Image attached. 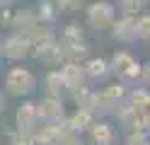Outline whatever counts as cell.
<instances>
[{
  "label": "cell",
  "mask_w": 150,
  "mask_h": 145,
  "mask_svg": "<svg viewBox=\"0 0 150 145\" xmlns=\"http://www.w3.org/2000/svg\"><path fill=\"white\" fill-rule=\"evenodd\" d=\"M36 90V75L24 65H12L5 73V92L12 97H27Z\"/></svg>",
  "instance_id": "cell-1"
},
{
  "label": "cell",
  "mask_w": 150,
  "mask_h": 145,
  "mask_svg": "<svg viewBox=\"0 0 150 145\" xmlns=\"http://www.w3.org/2000/svg\"><path fill=\"white\" fill-rule=\"evenodd\" d=\"M58 44H61V51H63V56L68 58V61H78V58L87 51L85 34H82V29L78 24H68V27H65L61 32Z\"/></svg>",
  "instance_id": "cell-2"
},
{
  "label": "cell",
  "mask_w": 150,
  "mask_h": 145,
  "mask_svg": "<svg viewBox=\"0 0 150 145\" xmlns=\"http://www.w3.org/2000/svg\"><path fill=\"white\" fill-rule=\"evenodd\" d=\"M32 53V44H29V34H22V32H15V34H7L3 41H0V56L10 63H17L27 58Z\"/></svg>",
  "instance_id": "cell-3"
},
{
  "label": "cell",
  "mask_w": 150,
  "mask_h": 145,
  "mask_svg": "<svg viewBox=\"0 0 150 145\" xmlns=\"http://www.w3.org/2000/svg\"><path fill=\"white\" fill-rule=\"evenodd\" d=\"M85 19L87 27L92 29H111V24L116 22V7L107 3V0H99V3H90L85 10Z\"/></svg>",
  "instance_id": "cell-4"
},
{
  "label": "cell",
  "mask_w": 150,
  "mask_h": 145,
  "mask_svg": "<svg viewBox=\"0 0 150 145\" xmlns=\"http://www.w3.org/2000/svg\"><path fill=\"white\" fill-rule=\"evenodd\" d=\"M111 70L119 75L121 82H133L136 77H140V65L133 56H128L126 51H116L111 56Z\"/></svg>",
  "instance_id": "cell-5"
},
{
  "label": "cell",
  "mask_w": 150,
  "mask_h": 145,
  "mask_svg": "<svg viewBox=\"0 0 150 145\" xmlns=\"http://www.w3.org/2000/svg\"><path fill=\"white\" fill-rule=\"evenodd\" d=\"M61 77H63L65 90H70V92H78L82 87H87V80H90L85 65H80L78 61H68L65 65H61Z\"/></svg>",
  "instance_id": "cell-6"
},
{
  "label": "cell",
  "mask_w": 150,
  "mask_h": 145,
  "mask_svg": "<svg viewBox=\"0 0 150 145\" xmlns=\"http://www.w3.org/2000/svg\"><path fill=\"white\" fill-rule=\"evenodd\" d=\"M111 39L119 44H133L138 39V17L136 15H124L111 24Z\"/></svg>",
  "instance_id": "cell-7"
},
{
  "label": "cell",
  "mask_w": 150,
  "mask_h": 145,
  "mask_svg": "<svg viewBox=\"0 0 150 145\" xmlns=\"http://www.w3.org/2000/svg\"><path fill=\"white\" fill-rule=\"evenodd\" d=\"M15 121H17V131L20 133H34L36 126H39V109H36V104L34 102H22L17 106Z\"/></svg>",
  "instance_id": "cell-8"
},
{
  "label": "cell",
  "mask_w": 150,
  "mask_h": 145,
  "mask_svg": "<svg viewBox=\"0 0 150 145\" xmlns=\"http://www.w3.org/2000/svg\"><path fill=\"white\" fill-rule=\"evenodd\" d=\"M36 109H39V121H44V123H58V121H63V114H65L61 97H51V94H46L36 104Z\"/></svg>",
  "instance_id": "cell-9"
},
{
  "label": "cell",
  "mask_w": 150,
  "mask_h": 145,
  "mask_svg": "<svg viewBox=\"0 0 150 145\" xmlns=\"http://www.w3.org/2000/svg\"><path fill=\"white\" fill-rule=\"evenodd\" d=\"M121 99H124V85H121V82L109 85L102 92H97V111H99V106H104V109H114V106H119Z\"/></svg>",
  "instance_id": "cell-10"
},
{
  "label": "cell",
  "mask_w": 150,
  "mask_h": 145,
  "mask_svg": "<svg viewBox=\"0 0 150 145\" xmlns=\"http://www.w3.org/2000/svg\"><path fill=\"white\" fill-rule=\"evenodd\" d=\"M90 140H92V145H111L114 143V128L107 121H92L90 123Z\"/></svg>",
  "instance_id": "cell-11"
},
{
  "label": "cell",
  "mask_w": 150,
  "mask_h": 145,
  "mask_svg": "<svg viewBox=\"0 0 150 145\" xmlns=\"http://www.w3.org/2000/svg\"><path fill=\"white\" fill-rule=\"evenodd\" d=\"M85 70L90 80H104V77L111 73V65L104 61V58H90L85 63Z\"/></svg>",
  "instance_id": "cell-12"
},
{
  "label": "cell",
  "mask_w": 150,
  "mask_h": 145,
  "mask_svg": "<svg viewBox=\"0 0 150 145\" xmlns=\"http://www.w3.org/2000/svg\"><path fill=\"white\" fill-rule=\"evenodd\" d=\"M63 90H65V85H63L61 70H51L49 75H46V94H51V97H61Z\"/></svg>",
  "instance_id": "cell-13"
},
{
  "label": "cell",
  "mask_w": 150,
  "mask_h": 145,
  "mask_svg": "<svg viewBox=\"0 0 150 145\" xmlns=\"http://www.w3.org/2000/svg\"><path fill=\"white\" fill-rule=\"evenodd\" d=\"M68 123H70V128L78 133V131H82V128H90V123H92V111H87V109H78L70 119H68Z\"/></svg>",
  "instance_id": "cell-14"
},
{
  "label": "cell",
  "mask_w": 150,
  "mask_h": 145,
  "mask_svg": "<svg viewBox=\"0 0 150 145\" xmlns=\"http://www.w3.org/2000/svg\"><path fill=\"white\" fill-rule=\"evenodd\" d=\"M148 5V0H119V10L124 15H138Z\"/></svg>",
  "instance_id": "cell-15"
},
{
  "label": "cell",
  "mask_w": 150,
  "mask_h": 145,
  "mask_svg": "<svg viewBox=\"0 0 150 145\" xmlns=\"http://www.w3.org/2000/svg\"><path fill=\"white\" fill-rule=\"evenodd\" d=\"M138 39H150V15L138 17Z\"/></svg>",
  "instance_id": "cell-16"
},
{
  "label": "cell",
  "mask_w": 150,
  "mask_h": 145,
  "mask_svg": "<svg viewBox=\"0 0 150 145\" xmlns=\"http://www.w3.org/2000/svg\"><path fill=\"white\" fill-rule=\"evenodd\" d=\"M58 7L61 12H75L80 7V0H58Z\"/></svg>",
  "instance_id": "cell-17"
},
{
  "label": "cell",
  "mask_w": 150,
  "mask_h": 145,
  "mask_svg": "<svg viewBox=\"0 0 150 145\" xmlns=\"http://www.w3.org/2000/svg\"><path fill=\"white\" fill-rule=\"evenodd\" d=\"M140 77H143V80L150 85V61H148L145 65H140Z\"/></svg>",
  "instance_id": "cell-18"
},
{
  "label": "cell",
  "mask_w": 150,
  "mask_h": 145,
  "mask_svg": "<svg viewBox=\"0 0 150 145\" xmlns=\"http://www.w3.org/2000/svg\"><path fill=\"white\" fill-rule=\"evenodd\" d=\"M63 145H82V143H80V140H75V138H70V140H65Z\"/></svg>",
  "instance_id": "cell-19"
},
{
  "label": "cell",
  "mask_w": 150,
  "mask_h": 145,
  "mask_svg": "<svg viewBox=\"0 0 150 145\" xmlns=\"http://www.w3.org/2000/svg\"><path fill=\"white\" fill-rule=\"evenodd\" d=\"M0 109H5V99H3V94H0Z\"/></svg>",
  "instance_id": "cell-20"
}]
</instances>
